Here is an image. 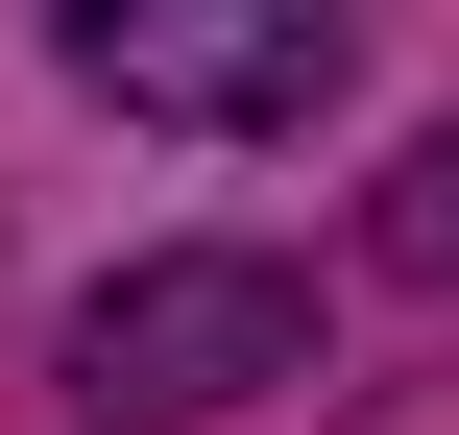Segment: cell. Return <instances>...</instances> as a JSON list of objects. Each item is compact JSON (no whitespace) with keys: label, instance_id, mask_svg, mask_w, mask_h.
Segmentation results:
<instances>
[{"label":"cell","instance_id":"cell-1","mask_svg":"<svg viewBox=\"0 0 459 435\" xmlns=\"http://www.w3.org/2000/svg\"><path fill=\"white\" fill-rule=\"evenodd\" d=\"M266 387H315V266H266V242H145V266L73 291V412L218 435V412H266Z\"/></svg>","mask_w":459,"mask_h":435},{"label":"cell","instance_id":"cell-2","mask_svg":"<svg viewBox=\"0 0 459 435\" xmlns=\"http://www.w3.org/2000/svg\"><path fill=\"white\" fill-rule=\"evenodd\" d=\"M48 48L169 145H290L363 73V0H48Z\"/></svg>","mask_w":459,"mask_h":435},{"label":"cell","instance_id":"cell-3","mask_svg":"<svg viewBox=\"0 0 459 435\" xmlns=\"http://www.w3.org/2000/svg\"><path fill=\"white\" fill-rule=\"evenodd\" d=\"M387 266H411V291H459V121L387 170Z\"/></svg>","mask_w":459,"mask_h":435}]
</instances>
